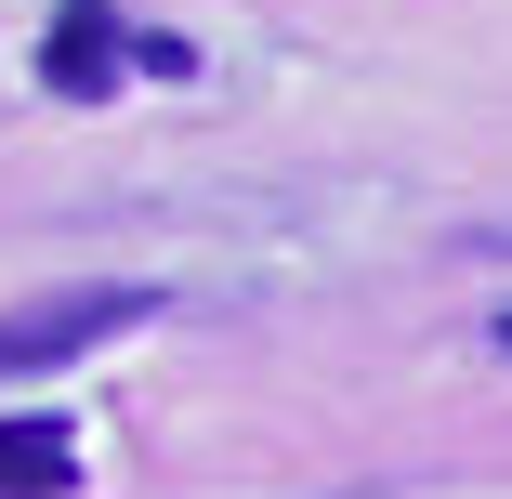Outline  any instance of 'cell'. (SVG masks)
<instances>
[{
    "mask_svg": "<svg viewBox=\"0 0 512 499\" xmlns=\"http://www.w3.org/2000/svg\"><path fill=\"white\" fill-rule=\"evenodd\" d=\"M145 316H158V289H119V276H92V289H53V303H27V316H0V381H40V368L92 355V342H119V329H145Z\"/></svg>",
    "mask_w": 512,
    "mask_h": 499,
    "instance_id": "6da1fadb",
    "label": "cell"
},
{
    "mask_svg": "<svg viewBox=\"0 0 512 499\" xmlns=\"http://www.w3.org/2000/svg\"><path fill=\"white\" fill-rule=\"evenodd\" d=\"M27 66H40L53 106H106V92L132 79V14H119V0H53L40 40H27Z\"/></svg>",
    "mask_w": 512,
    "mask_h": 499,
    "instance_id": "7a4b0ae2",
    "label": "cell"
},
{
    "mask_svg": "<svg viewBox=\"0 0 512 499\" xmlns=\"http://www.w3.org/2000/svg\"><path fill=\"white\" fill-rule=\"evenodd\" d=\"M79 486V421L66 408H14L0 421V499H66Z\"/></svg>",
    "mask_w": 512,
    "mask_h": 499,
    "instance_id": "3957f363",
    "label": "cell"
},
{
    "mask_svg": "<svg viewBox=\"0 0 512 499\" xmlns=\"http://www.w3.org/2000/svg\"><path fill=\"white\" fill-rule=\"evenodd\" d=\"M197 66V40H171V27H132V79H184Z\"/></svg>",
    "mask_w": 512,
    "mask_h": 499,
    "instance_id": "277c9868",
    "label": "cell"
},
{
    "mask_svg": "<svg viewBox=\"0 0 512 499\" xmlns=\"http://www.w3.org/2000/svg\"><path fill=\"white\" fill-rule=\"evenodd\" d=\"M486 342H499V355H512V303H499V316H486Z\"/></svg>",
    "mask_w": 512,
    "mask_h": 499,
    "instance_id": "5b68a950",
    "label": "cell"
}]
</instances>
